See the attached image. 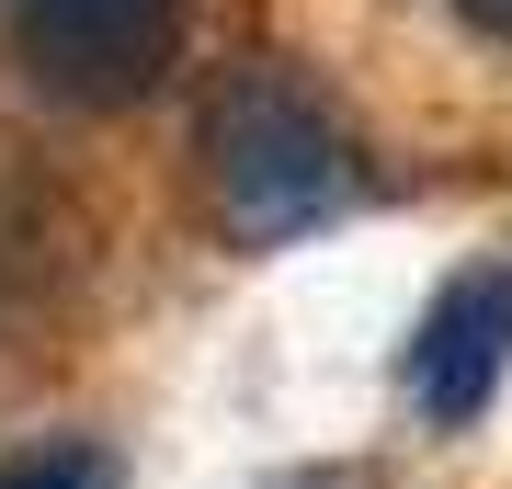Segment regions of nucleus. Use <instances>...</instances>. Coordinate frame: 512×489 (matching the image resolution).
<instances>
[{"mask_svg":"<svg viewBox=\"0 0 512 489\" xmlns=\"http://www.w3.org/2000/svg\"><path fill=\"white\" fill-rule=\"evenodd\" d=\"M194 160H205V205H217L228 239L274 251V239H308L319 217L353 205V137L330 126L319 91H296L285 69H228L205 91V126H194Z\"/></svg>","mask_w":512,"mask_h":489,"instance_id":"f257e3e1","label":"nucleus"},{"mask_svg":"<svg viewBox=\"0 0 512 489\" xmlns=\"http://www.w3.org/2000/svg\"><path fill=\"white\" fill-rule=\"evenodd\" d=\"M12 35H23L46 91L126 103V91L160 80L171 35H183V0H12Z\"/></svg>","mask_w":512,"mask_h":489,"instance_id":"f03ea898","label":"nucleus"},{"mask_svg":"<svg viewBox=\"0 0 512 489\" xmlns=\"http://www.w3.org/2000/svg\"><path fill=\"white\" fill-rule=\"evenodd\" d=\"M501 364H512V273H456V285L421 308V330H410V399L433 410L444 433H467V421L490 410Z\"/></svg>","mask_w":512,"mask_h":489,"instance_id":"7ed1b4c3","label":"nucleus"},{"mask_svg":"<svg viewBox=\"0 0 512 489\" xmlns=\"http://www.w3.org/2000/svg\"><path fill=\"white\" fill-rule=\"evenodd\" d=\"M0 489H114V467H103L92 444H46V455H12Z\"/></svg>","mask_w":512,"mask_h":489,"instance_id":"20e7f679","label":"nucleus"},{"mask_svg":"<svg viewBox=\"0 0 512 489\" xmlns=\"http://www.w3.org/2000/svg\"><path fill=\"white\" fill-rule=\"evenodd\" d=\"M456 23H467L478 46H512V0H456Z\"/></svg>","mask_w":512,"mask_h":489,"instance_id":"39448f33","label":"nucleus"}]
</instances>
